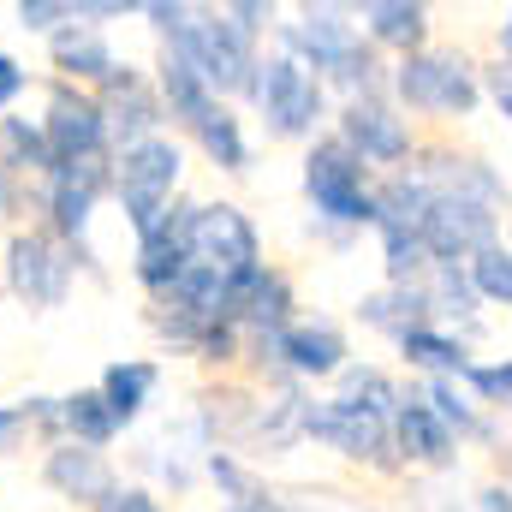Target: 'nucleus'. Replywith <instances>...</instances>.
Wrapping results in <instances>:
<instances>
[{
	"mask_svg": "<svg viewBox=\"0 0 512 512\" xmlns=\"http://www.w3.org/2000/svg\"><path fill=\"white\" fill-rule=\"evenodd\" d=\"M191 143L209 155V167H221V173H251V137H245V120L233 114V102H221L203 126L191 131Z\"/></svg>",
	"mask_w": 512,
	"mask_h": 512,
	"instance_id": "30",
	"label": "nucleus"
},
{
	"mask_svg": "<svg viewBox=\"0 0 512 512\" xmlns=\"http://www.w3.org/2000/svg\"><path fill=\"white\" fill-rule=\"evenodd\" d=\"M417 239H423L429 268H465L477 251L501 245V209H489V203H477V197L435 191V203H429Z\"/></svg>",
	"mask_w": 512,
	"mask_h": 512,
	"instance_id": "12",
	"label": "nucleus"
},
{
	"mask_svg": "<svg viewBox=\"0 0 512 512\" xmlns=\"http://www.w3.org/2000/svg\"><path fill=\"white\" fill-rule=\"evenodd\" d=\"M245 358L268 376V387L274 382L304 387V382H334L352 364V346H346L340 322H328V316H292L280 334L245 340Z\"/></svg>",
	"mask_w": 512,
	"mask_h": 512,
	"instance_id": "5",
	"label": "nucleus"
},
{
	"mask_svg": "<svg viewBox=\"0 0 512 512\" xmlns=\"http://www.w3.org/2000/svg\"><path fill=\"white\" fill-rule=\"evenodd\" d=\"M334 137L376 173H399V167H411V155H417V126L393 108V96L376 90V96H352V102H340L334 108Z\"/></svg>",
	"mask_w": 512,
	"mask_h": 512,
	"instance_id": "10",
	"label": "nucleus"
},
{
	"mask_svg": "<svg viewBox=\"0 0 512 512\" xmlns=\"http://www.w3.org/2000/svg\"><path fill=\"white\" fill-rule=\"evenodd\" d=\"M72 18H78V0H18V24L36 30V36H54Z\"/></svg>",
	"mask_w": 512,
	"mask_h": 512,
	"instance_id": "35",
	"label": "nucleus"
},
{
	"mask_svg": "<svg viewBox=\"0 0 512 512\" xmlns=\"http://www.w3.org/2000/svg\"><path fill=\"white\" fill-rule=\"evenodd\" d=\"M203 477L221 489V501L227 507H256L268 489H262V477H256L251 465L233 453V447H215V453H203Z\"/></svg>",
	"mask_w": 512,
	"mask_h": 512,
	"instance_id": "32",
	"label": "nucleus"
},
{
	"mask_svg": "<svg viewBox=\"0 0 512 512\" xmlns=\"http://www.w3.org/2000/svg\"><path fill=\"white\" fill-rule=\"evenodd\" d=\"M465 280H471V292H477V304L489 310H512V245H489V251H477L465 262Z\"/></svg>",
	"mask_w": 512,
	"mask_h": 512,
	"instance_id": "31",
	"label": "nucleus"
},
{
	"mask_svg": "<svg viewBox=\"0 0 512 512\" xmlns=\"http://www.w3.org/2000/svg\"><path fill=\"white\" fill-rule=\"evenodd\" d=\"M221 12H227V24H233L245 42H262V36L274 30V6H268V0H227Z\"/></svg>",
	"mask_w": 512,
	"mask_h": 512,
	"instance_id": "36",
	"label": "nucleus"
},
{
	"mask_svg": "<svg viewBox=\"0 0 512 512\" xmlns=\"http://www.w3.org/2000/svg\"><path fill=\"white\" fill-rule=\"evenodd\" d=\"M0 167L12 179H48L54 173V149L42 137V120H24V114H0Z\"/></svg>",
	"mask_w": 512,
	"mask_h": 512,
	"instance_id": "29",
	"label": "nucleus"
},
{
	"mask_svg": "<svg viewBox=\"0 0 512 512\" xmlns=\"http://www.w3.org/2000/svg\"><path fill=\"white\" fill-rule=\"evenodd\" d=\"M179 173H185V149L173 137H143L114 155V197L126 209L131 233H143L179 197Z\"/></svg>",
	"mask_w": 512,
	"mask_h": 512,
	"instance_id": "9",
	"label": "nucleus"
},
{
	"mask_svg": "<svg viewBox=\"0 0 512 512\" xmlns=\"http://www.w3.org/2000/svg\"><path fill=\"white\" fill-rule=\"evenodd\" d=\"M495 48H501V60L512 66V6L501 12V24H495Z\"/></svg>",
	"mask_w": 512,
	"mask_h": 512,
	"instance_id": "44",
	"label": "nucleus"
},
{
	"mask_svg": "<svg viewBox=\"0 0 512 512\" xmlns=\"http://www.w3.org/2000/svg\"><path fill=\"white\" fill-rule=\"evenodd\" d=\"M167 54L173 60H185L221 102L227 96H245L256 78V42H245L233 24H227V12L221 6H191V18L179 24V36L167 42Z\"/></svg>",
	"mask_w": 512,
	"mask_h": 512,
	"instance_id": "6",
	"label": "nucleus"
},
{
	"mask_svg": "<svg viewBox=\"0 0 512 512\" xmlns=\"http://www.w3.org/2000/svg\"><path fill=\"white\" fill-rule=\"evenodd\" d=\"M191 221H197V203L191 197H173L143 233H137V251H131V280L161 304L173 286H179V274L191 268Z\"/></svg>",
	"mask_w": 512,
	"mask_h": 512,
	"instance_id": "13",
	"label": "nucleus"
},
{
	"mask_svg": "<svg viewBox=\"0 0 512 512\" xmlns=\"http://www.w3.org/2000/svg\"><path fill=\"white\" fill-rule=\"evenodd\" d=\"M292 310H298V298H292V280H286L280 268L256 262V268L227 274L221 316H227L245 340H268V334H280V328L292 322Z\"/></svg>",
	"mask_w": 512,
	"mask_h": 512,
	"instance_id": "16",
	"label": "nucleus"
},
{
	"mask_svg": "<svg viewBox=\"0 0 512 512\" xmlns=\"http://www.w3.org/2000/svg\"><path fill=\"white\" fill-rule=\"evenodd\" d=\"M423 399H429L435 417L459 435V447H501V423H495L459 382H423Z\"/></svg>",
	"mask_w": 512,
	"mask_h": 512,
	"instance_id": "25",
	"label": "nucleus"
},
{
	"mask_svg": "<svg viewBox=\"0 0 512 512\" xmlns=\"http://www.w3.org/2000/svg\"><path fill=\"white\" fill-rule=\"evenodd\" d=\"M24 84H30V78H24V66L0 48V108H12V102L24 96Z\"/></svg>",
	"mask_w": 512,
	"mask_h": 512,
	"instance_id": "40",
	"label": "nucleus"
},
{
	"mask_svg": "<svg viewBox=\"0 0 512 512\" xmlns=\"http://www.w3.org/2000/svg\"><path fill=\"white\" fill-rule=\"evenodd\" d=\"M393 459L399 465H411V471H453L459 465V435L435 417V405L423 399V387H411V393H399V405H393Z\"/></svg>",
	"mask_w": 512,
	"mask_h": 512,
	"instance_id": "17",
	"label": "nucleus"
},
{
	"mask_svg": "<svg viewBox=\"0 0 512 512\" xmlns=\"http://www.w3.org/2000/svg\"><path fill=\"white\" fill-rule=\"evenodd\" d=\"M78 280V256L66 251L48 227H24L6 245V286L24 310H60L72 298Z\"/></svg>",
	"mask_w": 512,
	"mask_h": 512,
	"instance_id": "11",
	"label": "nucleus"
},
{
	"mask_svg": "<svg viewBox=\"0 0 512 512\" xmlns=\"http://www.w3.org/2000/svg\"><path fill=\"white\" fill-rule=\"evenodd\" d=\"M126 12H137V0H78V18L96 30H102V18H126Z\"/></svg>",
	"mask_w": 512,
	"mask_h": 512,
	"instance_id": "41",
	"label": "nucleus"
},
{
	"mask_svg": "<svg viewBox=\"0 0 512 512\" xmlns=\"http://www.w3.org/2000/svg\"><path fill=\"white\" fill-rule=\"evenodd\" d=\"M483 102H495L501 120L512 126V66L507 60H489V66H483Z\"/></svg>",
	"mask_w": 512,
	"mask_h": 512,
	"instance_id": "38",
	"label": "nucleus"
},
{
	"mask_svg": "<svg viewBox=\"0 0 512 512\" xmlns=\"http://www.w3.org/2000/svg\"><path fill=\"white\" fill-rule=\"evenodd\" d=\"M155 387H161V370H155L149 358H120V364H108V370H102L96 393L108 399V411L120 417V429H131V423L143 417V405L155 399Z\"/></svg>",
	"mask_w": 512,
	"mask_h": 512,
	"instance_id": "27",
	"label": "nucleus"
},
{
	"mask_svg": "<svg viewBox=\"0 0 512 512\" xmlns=\"http://www.w3.org/2000/svg\"><path fill=\"white\" fill-rule=\"evenodd\" d=\"M96 512H161V495H155V489H143V483H120V489H114Z\"/></svg>",
	"mask_w": 512,
	"mask_h": 512,
	"instance_id": "39",
	"label": "nucleus"
},
{
	"mask_svg": "<svg viewBox=\"0 0 512 512\" xmlns=\"http://www.w3.org/2000/svg\"><path fill=\"white\" fill-rule=\"evenodd\" d=\"M334 382H340L346 399H364V405H376L387 417H393V405H399V382H393L387 370H376V364H346Z\"/></svg>",
	"mask_w": 512,
	"mask_h": 512,
	"instance_id": "34",
	"label": "nucleus"
},
{
	"mask_svg": "<svg viewBox=\"0 0 512 512\" xmlns=\"http://www.w3.org/2000/svg\"><path fill=\"white\" fill-rule=\"evenodd\" d=\"M358 12V30L370 36V48L376 54H399V60H411V54H423L429 48V6L423 0H364V6H352Z\"/></svg>",
	"mask_w": 512,
	"mask_h": 512,
	"instance_id": "20",
	"label": "nucleus"
},
{
	"mask_svg": "<svg viewBox=\"0 0 512 512\" xmlns=\"http://www.w3.org/2000/svg\"><path fill=\"white\" fill-rule=\"evenodd\" d=\"M387 96H393V108L405 120L411 114H423V120H471L483 108V66L465 48L429 42L423 54L387 66Z\"/></svg>",
	"mask_w": 512,
	"mask_h": 512,
	"instance_id": "3",
	"label": "nucleus"
},
{
	"mask_svg": "<svg viewBox=\"0 0 512 512\" xmlns=\"http://www.w3.org/2000/svg\"><path fill=\"white\" fill-rule=\"evenodd\" d=\"M459 387L489 411V417H512V358H483V364H471Z\"/></svg>",
	"mask_w": 512,
	"mask_h": 512,
	"instance_id": "33",
	"label": "nucleus"
},
{
	"mask_svg": "<svg viewBox=\"0 0 512 512\" xmlns=\"http://www.w3.org/2000/svg\"><path fill=\"white\" fill-rule=\"evenodd\" d=\"M274 42L304 72H316L328 90H340V102L387 90V60L370 48V36L358 30L352 6H298L286 24H274Z\"/></svg>",
	"mask_w": 512,
	"mask_h": 512,
	"instance_id": "1",
	"label": "nucleus"
},
{
	"mask_svg": "<svg viewBox=\"0 0 512 512\" xmlns=\"http://www.w3.org/2000/svg\"><path fill=\"white\" fill-rule=\"evenodd\" d=\"M114 191V155H90V161H60L48 179H42V215H48V233L78 256V268L96 274V251H90V221H96V203Z\"/></svg>",
	"mask_w": 512,
	"mask_h": 512,
	"instance_id": "7",
	"label": "nucleus"
},
{
	"mask_svg": "<svg viewBox=\"0 0 512 512\" xmlns=\"http://www.w3.org/2000/svg\"><path fill=\"white\" fill-rule=\"evenodd\" d=\"M137 12L149 18V30H155L161 42H173V36H179V24L191 18V6H185V0H149V6H137Z\"/></svg>",
	"mask_w": 512,
	"mask_h": 512,
	"instance_id": "37",
	"label": "nucleus"
},
{
	"mask_svg": "<svg viewBox=\"0 0 512 512\" xmlns=\"http://www.w3.org/2000/svg\"><path fill=\"white\" fill-rule=\"evenodd\" d=\"M48 60H54V72H66V84H84V90H96V84L120 66L114 42H108L96 24H84V18H72V24H60V30L48 36Z\"/></svg>",
	"mask_w": 512,
	"mask_h": 512,
	"instance_id": "22",
	"label": "nucleus"
},
{
	"mask_svg": "<svg viewBox=\"0 0 512 512\" xmlns=\"http://www.w3.org/2000/svg\"><path fill=\"white\" fill-rule=\"evenodd\" d=\"M251 108L262 131L274 143H316L322 137V120H334L328 108V84L316 72H304L292 54H268L256 60V78H251Z\"/></svg>",
	"mask_w": 512,
	"mask_h": 512,
	"instance_id": "4",
	"label": "nucleus"
},
{
	"mask_svg": "<svg viewBox=\"0 0 512 512\" xmlns=\"http://www.w3.org/2000/svg\"><path fill=\"white\" fill-rule=\"evenodd\" d=\"M30 429H24V417H18V405H0V453H18V441H24Z\"/></svg>",
	"mask_w": 512,
	"mask_h": 512,
	"instance_id": "42",
	"label": "nucleus"
},
{
	"mask_svg": "<svg viewBox=\"0 0 512 512\" xmlns=\"http://www.w3.org/2000/svg\"><path fill=\"white\" fill-rule=\"evenodd\" d=\"M191 262H209L221 274H239L262 262V239H256L251 215L239 203H197L191 221Z\"/></svg>",
	"mask_w": 512,
	"mask_h": 512,
	"instance_id": "18",
	"label": "nucleus"
},
{
	"mask_svg": "<svg viewBox=\"0 0 512 512\" xmlns=\"http://www.w3.org/2000/svg\"><path fill=\"white\" fill-rule=\"evenodd\" d=\"M256 512H298V507H292V501H274V495H262V501H256Z\"/></svg>",
	"mask_w": 512,
	"mask_h": 512,
	"instance_id": "45",
	"label": "nucleus"
},
{
	"mask_svg": "<svg viewBox=\"0 0 512 512\" xmlns=\"http://www.w3.org/2000/svg\"><path fill=\"white\" fill-rule=\"evenodd\" d=\"M471 512H512V483H483Z\"/></svg>",
	"mask_w": 512,
	"mask_h": 512,
	"instance_id": "43",
	"label": "nucleus"
},
{
	"mask_svg": "<svg viewBox=\"0 0 512 512\" xmlns=\"http://www.w3.org/2000/svg\"><path fill=\"white\" fill-rule=\"evenodd\" d=\"M96 102H102V120H108V143L114 155L143 143V137H167V108H161V90L143 66L120 60L102 84H96Z\"/></svg>",
	"mask_w": 512,
	"mask_h": 512,
	"instance_id": "14",
	"label": "nucleus"
},
{
	"mask_svg": "<svg viewBox=\"0 0 512 512\" xmlns=\"http://www.w3.org/2000/svg\"><path fill=\"white\" fill-rule=\"evenodd\" d=\"M393 417L364 405V399H346V393H328V399H310L304 405V441L352 459V465H376V471H399L393 459Z\"/></svg>",
	"mask_w": 512,
	"mask_h": 512,
	"instance_id": "8",
	"label": "nucleus"
},
{
	"mask_svg": "<svg viewBox=\"0 0 512 512\" xmlns=\"http://www.w3.org/2000/svg\"><path fill=\"white\" fill-rule=\"evenodd\" d=\"M358 322L364 328H376L387 340H399L405 328H423V322H435L429 316V298H423V280H411V286H376V292H364L358 298Z\"/></svg>",
	"mask_w": 512,
	"mask_h": 512,
	"instance_id": "24",
	"label": "nucleus"
},
{
	"mask_svg": "<svg viewBox=\"0 0 512 512\" xmlns=\"http://www.w3.org/2000/svg\"><path fill=\"white\" fill-rule=\"evenodd\" d=\"M423 298H429L435 328H453V334H465V340L477 334L483 304H477V292H471L465 268H429V274H423Z\"/></svg>",
	"mask_w": 512,
	"mask_h": 512,
	"instance_id": "26",
	"label": "nucleus"
},
{
	"mask_svg": "<svg viewBox=\"0 0 512 512\" xmlns=\"http://www.w3.org/2000/svg\"><path fill=\"white\" fill-rule=\"evenodd\" d=\"M42 483L60 495V501H72V507H102L114 489H120V477H114V465H108V453H96V447H78V441H54L48 447V459H42Z\"/></svg>",
	"mask_w": 512,
	"mask_h": 512,
	"instance_id": "19",
	"label": "nucleus"
},
{
	"mask_svg": "<svg viewBox=\"0 0 512 512\" xmlns=\"http://www.w3.org/2000/svg\"><path fill=\"white\" fill-rule=\"evenodd\" d=\"M298 185H304V203H310V215H316V221H310L316 239L346 245L352 233L376 227V173H370L334 131L304 149Z\"/></svg>",
	"mask_w": 512,
	"mask_h": 512,
	"instance_id": "2",
	"label": "nucleus"
},
{
	"mask_svg": "<svg viewBox=\"0 0 512 512\" xmlns=\"http://www.w3.org/2000/svg\"><path fill=\"white\" fill-rule=\"evenodd\" d=\"M227 512H256V507H227Z\"/></svg>",
	"mask_w": 512,
	"mask_h": 512,
	"instance_id": "46",
	"label": "nucleus"
},
{
	"mask_svg": "<svg viewBox=\"0 0 512 512\" xmlns=\"http://www.w3.org/2000/svg\"><path fill=\"white\" fill-rule=\"evenodd\" d=\"M60 435L66 441H78V447H114L120 441V417L108 411V399L96 393V387H78V393H66L60 399Z\"/></svg>",
	"mask_w": 512,
	"mask_h": 512,
	"instance_id": "28",
	"label": "nucleus"
},
{
	"mask_svg": "<svg viewBox=\"0 0 512 512\" xmlns=\"http://www.w3.org/2000/svg\"><path fill=\"white\" fill-rule=\"evenodd\" d=\"M42 137L54 149V167L60 161H90V155H114L108 143V120H102V102L96 90L84 84H48V108H42Z\"/></svg>",
	"mask_w": 512,
	"mask_h": 512,
	"instance_id": "15",
	"label": "nucleus"
},
{
	"mask_svg": "<svg viewBox=\"0 0 512 512\" xmlns=\"http://www.w3.org/2000/svg\"><path fill=\"white\" fill-rule=\"evenodd\" d=\"M507 245H512V227H507Z\"/></svg>",
	"mask_w": 512,
	"mask_h": 512,
	"instance_id": "47",
	"label": "nucleus"
},
{
	"mask_svg": "<svg viewBox=\"0 0 512 512\" xmlns=\"http://www.w3.org/2000/svg\"><path fill=\"white\" fill-rule=\"evenodd\" d=\"M155 90H161V108H167V120L185 131H197L215 108H221V96L185 66V60H173L167 48H161V66H155Z\"/></svg>",
	"mask_w": 512,
	"mask_h": 512,
	"instance_id": "23",
	"label": "nucleus"
},
{
	"mask_svg": "<svg viewBox=\"0 0 512 512\" xmlns=\"http://www.w3.org/2000/svg\"><path fill=\"white\" fill-rule=\"evenodd\" d=\"M393 346H399V364H405L411 376H423V382H459V376L477 364V358H471V340L453 334V328H435V322L405 328Z\"/></svg>",
	"mask_w": 512,
	"mask_h": 512,
	"instance_id": "21",
	"label": "nucleus"
}]
</instances>
